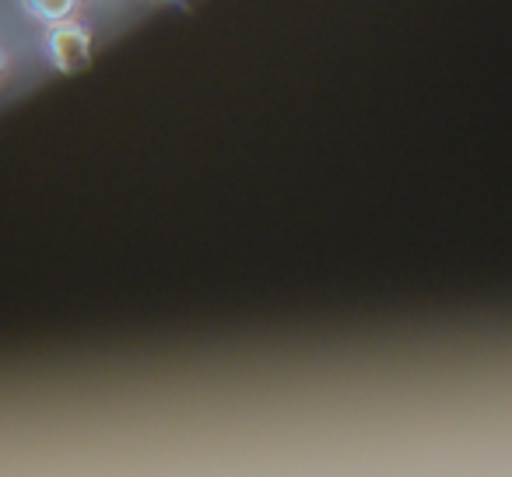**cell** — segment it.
<instances>
[{
    "label": "cell",
    "instance_id": "1",
    "mask_svg": "<svg viewBox=\"0 0 512 477\" xmlns=\"http://www.w3.org/2000/svg\"><path fill=\"white\" fill-rule=\"evenodd\" d=\"M50 57L64 74H74L88 64V32L78 25H60L50 32Z\"/></svg>",
    "mask_w": 512,
    "mask_h": 477
},
{
    "label": "cell",
    "instance_id": "2",
    "mask_svg": "<svg viewBox=\"0 0 512 477\" xmlns=\"http://www.w3.org/2000/svg\"><path fill=\"white\" fill-rule=\"evenodd\" d=\"M74 4H78V0H25V8L36 18H43V22H60V18H67L74 11Z\"/></svg>",
    "mask_w": 512,
    "mask_h": 477
}]
</instances>
